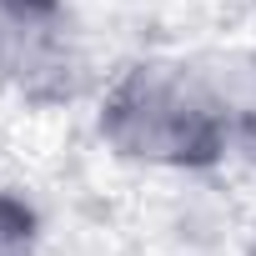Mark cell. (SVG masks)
Listing matches in <instances>:
<instances>
[{
  "label": "cell",
  "instance_id": "obj_1",
  "mask_svg": "<svg viewBox=\"0 0 256 256\" xmlns=\"http://www.w3.org/2000/svg\"><path fill=\"white\" fill-rule=\"evenodd\" d=\"M110 131L151 161H196L221 131V106L186 76H141L110 106Z\"/></svg>",
  "mask_w": 256,
  "mask_h": 256
}]
</instances>
